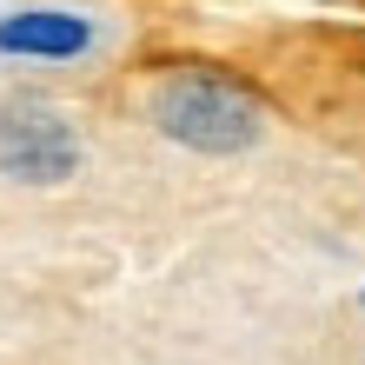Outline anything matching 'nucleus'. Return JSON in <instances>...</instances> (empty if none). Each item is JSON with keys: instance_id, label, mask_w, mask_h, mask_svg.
<instances>
[{"instance_id": "7ed1b4c3", "label": "nucleus", "mask_w": 365, "mask_h": 365, "mask_svg": "<svg viewBox=\"0 0 365 365\" xmlns=\"http://www.w3.org/2000/svg\"><path fill=\"white\" fill-rule=\"evenodd\" d=\"M93 47V20L87 14H60V7H27L0 20V53L20 60H73Z\"/></svg>"}, {"instance_id": "f03ea898", "label": "nucleus", "mask_w": 365, "mask_h": 365, "mask_svg": "<svg viewBox=\"0 0 365 365\" xmlns=\"http://www.w3.org/2000/svg\"><path fill=\"white\" fill-rule=\"evenodd\" d=\"M73 166H80V133L67 113H53L40 100H14L0 113V173L7 180L60 186V180H73Z\"/></svg>"}, {"instance_id": "f257e3e1", "label": "nucleus", "mask_w": 365, "mask_h": 365, "mask_svg": "<svg viewBox=\"0 0 365 365\" xmlns=\"http://www.w3.org/2000/svg\"><path fill=\"white\" fill-rule=\"evenodd\" d=\"M146 113H153V126L173 146H186V153H246L252 140L266 133V113L259 100H252L240 80L226 73H166L153 100H146Z\"/></svg>"}]
</instances>
